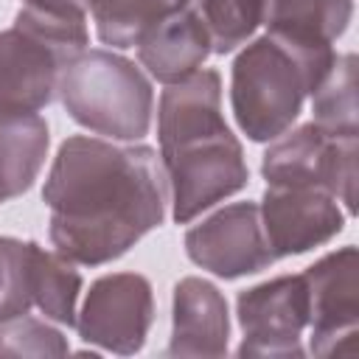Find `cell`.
<instances>
[{"label": "cell", "mask_w": 359, "mask_h": 359, "mask_svg": "<svg viewBox=\"0 0 359 359\" xmlns=\"http://www.w3.org/2000/svg\"><path fill=\"white\" fill-rule=\"evenodd\" d=\"M174 328L165 356H224L230 311L224 294L205 278H182L174 286Z\"/></svg>", "instance_id": "obj_12"}, {"label": "cell", "mask_w": 359, "mask_h": 359, "mask_svg": "<svg viewBox=\"0 0 359 359\" xmlns=\"http://www.w3.org/2000/svg\"><path fill=\"white\" fill-rule=\"evenodd\" d=\"M157 137L177 224H188L202 210L247 188L250 168L238 137L224 123L216 70H196L163 90Z\"/></svg>", "instance_id": "obj_2"}, {"label": "cell", "mask_w": 359, "mask_h": 359, "mask_svg": "<svg viewBox=\"0 0 359 359\" xmlns=\"http://www.w3.org/2000/svg\"><path fill=\"white\" fill-rule=\"evenodd\" d=\"M264 3L266 0H194V11L210 36V50L224 56L244 45L264 22Z\"/></svg>", "instance_id": "obj_19"}, {"label": "cell", "mask_w": 359, "mask_h": 359, "mask_svg": "<svg viewBox=\"0 0 359 359\" xmlns=\"http://www.w3.org/2000/svg\"><path fill=\"white\" fill-rule=\"evenodd\" d=\"M154 323V294L146 275L112 272L90 283L76 317L79 337L101 351L132 356L146 345Z\"/></svg>", "instance_id": "obj_6"}, {"label": "cell", "mask_w": 359, "mask_h": 359, "mask_svg": "<svg viewBox=\"0 0 359 359\" xmlns=\"http://www.w3.org/2000/svg\"><path fill=\"white\" fill-rule=\"evenodd\" d=\"M359 258L356 247H342L311 264L303 278L309 289L311 353H353L359 325Z\"/></svg>", "instance_id": "obj_9"}, {"label": "cell", "mask_w": 359, "mask_h": 359, "mask_svg": "<svg viewBox=\"0 0 359 359\" xmlns=\"http://www.w3.org/2000/svg\"><path fill=\"white\" fill-rule=\"evenodd\" d=\"M73 59L65 45L14 20L0 31V115H31L48 107Z\"/></svg>", "instance_id": "obj_8"}, {"label": "cell", "mask_w": 359, "mask_h": 359, "mask_svg": "<svg viewBox=\"0 0 359 359\" xmlns=\"http://www.w3.org/2000/svg\"><path fill=\"white\" fill-rule=\"evenodd\" d=\"M334 56V45H300L275 34L252 39L230 70V107L238 129L252 143L289 132Z\"/></svg>", "instance_id": "obj_3"}, {"label": "cell", "mask_w": 359, "mask_h": 359, "mask_svg": "<svg viewBox=\"0 0 359 359\" xmlns=\"http://www.w3.org/2000/svg\"><path fill=\"white\" fill-rule=\"evenodd\" d=\"M314 123L331 135L359 137V112H356V56H334L328 73L311 93Z\"/></svg>", "instance_id": "obj_18"}, {"label": "cell", "mask_w": 359, "mask_h": 359, "mask_svg": "<svg viewBox=\"0 0 359 359\" xmlns=\"http://www.w3.org/2000/svg\"><path fill=\"white\" fill-rule=\"evenodd\" d=\"M42 199L50 208L48 236L56 252L101 266L163 224L168 182L151 146L73 135L53 157Z\"/></svg>", "instance_id": "obj_1"}, {"label": "cell", "mask_w": 359, "mask_h": 359, "mask_svg": "<svg viewBox=\"0 0 359 359\" xmlns=\"http://www.w3.org/2000/svg\"><path fill=\"white\" fill-rule=\"evenodd\" d=\"M28 283L34 306L53 323L76 325V300L81 292V275L73 269V261L62 258L59 252L42 250L31 241L28 258Z\"/></svg>", "instance_id": "obj_16"}, {"label": "cell", "mask_w": 359, "mask_h": 359, "mask_svg": "<svg viewBox=\"0 0 359 359\" xmlns=\"http://www.w3.org/2000/svg\"><path fill=\"white\" fill-rule=\"evenodd\" d=\"M353 17L351 0H266V34L300 45H334Z\"/></svg>", "instance_id": "obj_15"}, {"label": "cell", "mask_w": 359, "mask_h": 359, "mask_svg": "<svg viewBox=\"0 0 359 359\" xmlns=\"http://www.w3.org/2000/svg\"><path fill=\"white\" fill-rule=\"evenodd\" d=\"M191 0H90L95 34L104 45L135 48L151 28L182 11Z\"/></svg>", "instance_id": "obj_17"}, {"label": "cell", "mask_w": 359, "mask_h": 359, "mask_svg": "<svg viewBox=\"0 0 359 359\" xmlns=\"http://www.w3.org/2000/svg\"><path fill=\"white\" fill-rule=\"evenodd\" d=\"M65 334L36 317H11L0 323V356H65Z\"/></svg>", "instance_id": "obj_21"}, {"label": "cell", "mask_w": 359, "mask_h": 359, "mask_svg": "<svg viewBox=\"0 0 359 359\" xmlns=\"http://www.w3.org/2000/svg\"><path fill=\"white\" fill-rule=\"evenodd\" d=\"M261 174L272 188H317L356 213V137L303 123L266 149Z\"/></svg>", "instance_id": "obj_5"}, {"label": "cell", "mask_w": 359, "mask_h": 359, "mask_svg": "<svg viewBox=\"0 0 359 359\" xmlns=\"http://www.w3.org/2000/svg\"><path fill=\"white\" fill-rule=\"evenodd\" d=\"M185 252L196 266L224 280L255 275L275 261L255 202H233L202 219L185 233Z\"/></svg>", "instance_id": "obj_10"}, {"label": "cell", "mask_w": 359, "mask_h": 359, "mask_svg": "<svg viewBox=\"0 0 359 359\" xmlns=\"http://www.w3.org/2000/svg\"><path fill=\"white\" fill-rule=\"evenodd\" d=\"M31 241L0 236V323L28 314L34 306L28 283Z\"/></svg>", "instance_id": "obj_20"}, {"label": "cell", "mask_w": 359, "mask_h": 359, "mask_svg": "<svg viewBox=\"0 0 359 359\" xmlns=\"http://www.w3.org/2000/svg\"><path fill=\"white\" fill-rule=\"evenodd\" d=\"M208 56H210V36L191 6L163 20L137 42L140 65L163 84H177L188 79L202 67Z\"/></svg>", "instance_id": "obj_13"}, {"label": "cell", "mask_w": 359, "mask_h": 359, "mask_svg": "<svg viewBox=\"0 0 359 359\" xmlns=\"http://www.w3.org/2000/svg\"><path fill=\"white\" fill-rule=\"evenodd\" d=\"M22 6H42V8H56V11H90V0H22Z\"/></svg>", "instance_id": "obj_22"}, {"label": "cell", "mask_w": 359, "mask_h": 359, "mask_svg": "<svg viewBox=\"0 0 359 359\" xmlns=\"http://www.w3.org/2000/svg\"><path fill=\"white\" fill-rule=\"evenodd\" d=\"M244 339L238 356H303V328L309 325V289L303 275H278L236 300Z\"/></svg>", "instance_id": "obj_7"}, {"label": "cell", "mask_w": 359, "mask_h": 359, "mask_svg": "<svg viewBox=\"0 0 359 359\" xmlns=\"http://www.w3.org/2000/svg\"><path fill=\"white\" fill-rule=\"evenodd\" d=\"M50 135L45 118L0 115V205L25 194L48 157Z\"/></svg>", "instance_id": "obj_14"}, {"label": "cell", "mask_w": 359, "mask_h": 359, "mask_svg": "<svg viewBox=\"0 0 359 359\" xmlns=\"http://www.w3.org/2000/svg\"><path fill=\"white\" fill-rule=\"evenodd\" d=\"M261 227L275 258L303 255L328 244L345 227L337 199L317 188H272L266 185L258 205Z\"/></svg>", "instance_id": "obj_11"}, {"label": "cell", "mask_w": 359, "mask_h": 359, "mask_svg": "<svg viewBox=\"0 0 359 359\" xmlns=\"http://www.w3.org/2000/svg\"><path fill=\"white\" fill-rule=\"evenodd\" d=\"M56 95L84 129L112 140H140L151 129L154 90L143 70L112 50H84L59 76Z\"/></svg>", "instance_id": "obj_4"}]
</instances>
